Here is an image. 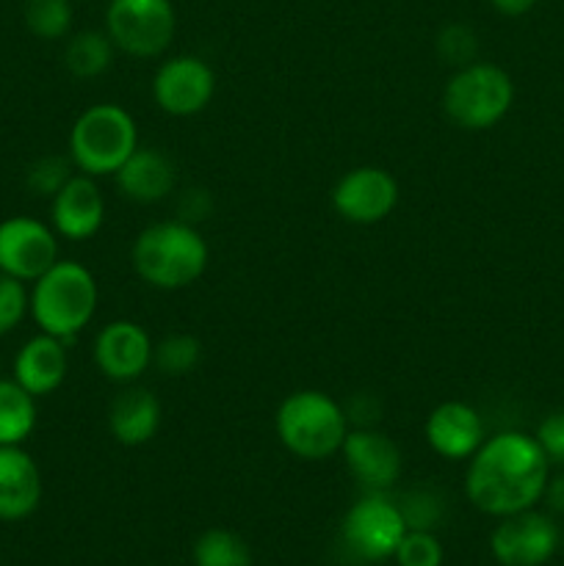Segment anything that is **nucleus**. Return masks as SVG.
Returning a JSON list of instances; mask_svg holds the SVG:
<instances>
[{
  "instance_id": "13",
  "label": "nucleus",
  "mask_w": 564,
  "mask_h": 566,
  "mask_svg": "<svg viewBox=\"0 0 564 566\" xmlns=\"http://www.w3.org/2000/svg\"><path fill=\"white\" fill-rule=\"evenodd\" d=\"M155 343L136 321H111L94 337L92 357L100 374L116 385H133L153 365Z\"/></svg>"
},
{
  "instance_id": "26",
  "label": "nucleus",
  "mask_w": 564,
  "mask_h": 566,
  "mask_svg": "<svg viewBox=\"0 0 564 566\" xmlns=\"http://www.w3.org/2000/svg\"><path fill=\"white\" fill-rule=\"evenodd\" d=\"M407 531H435L442 520V497L431 490H412L398 503Z\"/></svg>"
},
{
  "instance_id": "17",
  "label": "nucleus",
  "mask_w": 564,
  "mask_h": 566,
  "mask_svg": "<svg viewBox=\"0 0 564 566\" xmlns=\"http://www.w3.org/2000/svg\"><path fill=\"white\" fill-rule=\"evenodd\" d=\"M42 503L39 464L20 446H0V520L17 523L31 517Z\"/></svg>"
},
{
  "instance_id": "28",
  "label": "nucleus",
  "mask_w": 564,
  "mask_h": 566,
  "mask_svg": "<svg viewBox=\"0 0 564 566\" xmlns=\"http://www.w3.org/2000/svg\"><path fill=\"white\" fill-rule=\"evenodd\" d=\"M437 53L457 70L464 64H473L476 53H479V36L464 22H451L437 33Z\"/></svg>"
},
{
  "instance_id": "19",
  "label": "nucleus",
  "mask_w": 564,
  "mask_h": 566,
  "mask_svg": "<svg viewBox=\"0 0 564 566\" xmlns=\"http://www.w3.org/2000/svg\"><path fill=\"white\" fill-rule=\"evenodd\" d=\"M66 343L53 335H36L17 352L14 357V381L25 387L33 398L50 396L59 390L70 370L66 359Z\"/></svg>"
},
{
  "instance_id": "8",
  "label": "nucleus",
  "mask_w": 564,
  "mask_h": 566,
  "mask_svg": "<svg viewBox=\"0 0 564 566\" xmlns=\"http://www.w3.org/2000/svg\"><path fill=\"white\" fill-rule=\"evenodd\" d=\"M407 523L396 501L385 492H368L343 517V542L363 562H387L396 556Z\"/></svg>"
},
{
  "instance_id": "20",
  "label": "nucleus",
  "mask_w": 564,
  "mask_h": 566,
  "mask_svg": "<svg viewBox=\"0 0 564 566\" xmlns=\"http://www.w3.org/2000/svg\"><path fill=\"white\" fill-rule=\"evenodd\" d=\"M160 401L155 392L147 387H130L122 390L119 396L111 401L108 409V429L119 446L125 448H142L158 434L160 429Z\"/></svg>"
},
{
  "instance_id": "18",
  "label": "nucleus",
  "mask_w": 564,
  "mask_h": 566,
  "mask_svg": "<svg viewBox=\"0 0 564 566\" xmlns=\"http://www.w3.org/2000/svg\"><path fill=\"white\" fill-rule=\"evenodd\" d=\"M116 188L122 197L138 205L164 202L177 186V169L169 155L160 149L136 147V153L114 171Z\"/></svg>"
},
{
  "instance_id": "14",
  "label": "nucleus",
  "mask_w": 564,
  "mask_h": 566,
  "mask_svg": "<svg viewBox=\"0 0 564 566\" xmlns=\"http://www.w3.org/2000/svg\"><path fill=\"white\" fill-rule=\"evenodd\" d=\"M346 468L368 492H385L401 475V451L396 442L370 426L348 429L341 448Z\"/></svg>"
},
{
  "instance_id": "35",
  "label": "nucleus",
  "mask_w": 564,
  "mask_h": 566,
  "mask_svg": "<svg viewBox=\"0 0 564 566\" xmlns=\"http://www.w3.org/2000/svg\"><path fill=\"white\" fill-rule=\"evenodd\" d=\"M0 379H3V376H0Z\"/></svg>"
},
{
  "instance_id": "1",
  "label": "nucleus",
  "mask_w": 564,
  "mask_h": 566,
  "mask_svg": "<svg viewBox=\"0 0 564 566\" xmlns=\"http://www.w3.org/2000/svg\"><path fill=\"white\" fill-rule=\"evenodd\" d=\"M464 495L479 512L490 517L534 509L547 486V457L534 437L523 431H501L487 437L479 451L468 459Z\"/></svg>"
},
{
  "instance_id": "25",
  "label": "nucleus",
  "mask_w": 564,
  "mask_h": 566,
  "mask_svg": "<svg viewBox=\"0 0 564 566\" xmlns=\"http://www.w3.org/2000/svg\"><path fill=\"white\" fill-rule=\"evenodd\" d=\"M70 0H25V25L39 39H64L72 28Z\"/></svg>"
},
{
  "instance_id": "24",
  "label": "nucleus",
  "mask_w": 564,
  "mask_h": 566,
  "mask_svg": "<svg viewBox=\"0 0 564 566\" xmlns=\"http://www.w3.org/2000/svg\"><path fill=\"white\" fill-rule=\"evenodd\" d=\"M202 359V343L194 335L177 332V335L164 337L153 352V365L164 376H186Z\"/></svg>"
},
{
  "instance_id": "33",
  "label": "nucleus",
  "mask_w": 564,
  "mask_h": 566,
  "mask_svg": "<svg viewBox=\"0 0 564 566\" xmlns=\"http://www.w3.org/2000/svg\"><path fill=\"white\" fill-rule=\"evenodd\" d=\"M536 3H540V0H490L492 9L503 17H523L529 14Z\"/></svg>"
},
{
  "instance_id": "29",
  "label": "nucleus",
  "mask_w": 564,
  "mask_h": 566,
  "mask_svg": "<svg viewBox=\"0 0 564 566\" xmlns=\"http://www.w3.org/2000/svg\"><path fill=\"white\" fill-rule=\"evenodd\" d=\"M393 558L398 566H442V545L435 531H407Z\"/></svg>"
},
{
  "instance_id": "27",
  "label": "nucleus",
  "mask_w": 564,
  "mask_h": 566,
  "mask_svg": "<svg viewBox=\"0 0 564 566\" xmlns=\"http://www.w3.org/2000/svg\"><path fill=\"white\" fill-rule=\"evenodd\" d=\"M72 160L59 158V155H44V158L33 160L28 166L25 182L36 197H50L53 199L55 193L64 188V182L72 177Z\"/></svg>"
},
{
  "instance_id": "22",
  "label": "nucleus",
  "mask_w": 564,
  "mask_h": 566,
  "mask_svg": "<svg viewBox=\"0 0 564 566\" xmlns=\"http://www.w3.org/2000/svg\"><path fill=\"white\" fill-rule=\"evenodd\" d=\"M114 42L105 31H81L66 42L64 66L77 81H92L114 64Z\"/></svg>"
},
{
  "instance_id": "10",
  "label": "nucleus",
  "mask_w": 564,
  "mask_h": 566,
  "mask_svg": "<svg viewBox=\"0 0 564 566\" xmlns=\"http://www.w3.org/2000/svg\"><path fill=\"white\" fill-rule=\"evenodd\" d=\"M562 545L556 523L547 514L525 512L501 517L490 536V551L501 566H542Z\"/></svg>"
},
{
  "instance_id": "2",
  "label": "nucleus",
  "mask_w": 564,
  "mask_h": 566,
  "mask_svg": "<svg viewBox=\"0 0 564 566\" xmlns=\"http://www.w3.org/2000/svg\"><path fill=\"white\" fill-rule=\"evenodd\" d=\"M208 243L188 221H155L144 227L130 249L136 274L158 291H182L208 269Z\"/></svg>"
},
{
  "instance_id": "32",
  "label": "nucleus",
  "mask_w": 564,
  "mask_h": 566,
  "mask_svg": "<svg viewBox=\"0 0 564 566\" xmlns=\"http://www.w3.org/2000/svg\"><path fill=\"white\" fill-rule=\"evenodd\" d=\"M547 501V509L556 514H564V470L558 475H553V479H547V486H545V495H542Z\"/></svg>"
},
{
  "instance_id": "16",
  "label": "nucleus",
  "mask_w": 564,
  "mask_h": 566,
  "mask_svg": "<svg viewBox=\"0 0 564 566\" xmlns=\"http://www.w3.org/2000/svg\"><path fill=\"white\" fill-rule=\"evenodd\" d=\"M426 442L437 457L448 462H462L470 459L481 448L484 437V420L470 403L446 401L435 407L424 426Z\"/></svg>"
},
{
  "instance_id": "11",
  "label": "nucleus",
  "mask_w": 564,
  "mask_h": 566,
  "mask_svg": "<svg viewBox=\"0 0 564 566\" xmlns=\"http://www.w3.org/2000/svg\"><path fill=\"white\" fill-rule=\"evenodd\" d=\"M216 94V72L199 55H171L153 77V97L164 114L194 116L210 105Z\"/></svg>"
},
{
  "instance_id": "9",
  "label": "nucleus",
  "mask_w": 564,
  "mask_h": 566,
  "mask_svg": "<svg viewBox=\"0 0 564 566\" xmlns=\"http://www.w3.org/2000/svg\"><path fill=\"white\" fill-rule=\"evenodd\" d=\"M59 263V235L53 227L31 216L0 221V274L20 282H36Z\"/></svg>"
},
{
  "instance_id": "6",
  "label": "nucleus",
  "mask_w": 564,
  "mask_h": 566,
  "mask_svg": "<svg viewBox=\"0 0 564 566\" xmlns=\"http://www.w3.org/2000/svg\"><path fill=\"white\" fill-rule=\"evenodd\" d=\"M512 103L514 83L509 72L487 61L459 66L442 92V111L462 130H487L498 125Z\"/></svg>"
},
{
  "instance_id": "30",
  "label": "nucleus",
  "mask_w": 564,
  "mask_h": 566,
  "mask_svg": "<svg viewBox=\"0 0 564 566\" xmlns=\"http://www.w3.org/2000/svg\"><path fill=\"white\" fill-rule=\"evenodd\" d=\"M28 298H31V293L25 291V282L0 274V337L22 324V318L28 315Z\"/></svg>"
},
{
  "instance_id": "21",
  "label": "nucleus",
  "mask_w": 564,
  "mask_h": 566,
  "mask_svg": "<svg viewBox=\"0 0 564 566\" xmlns=\"http://www.w3.org/2000/svg\"><path fill=\"white\" fill-rule=\"evenodd\" d=\"M33 429L36 398L14 379H0V446H22Z\"/></svg>"
},
{
  "instance_id": "23",
  "label": "nucleus",
  "mask_w": 564,
  "mask_h": 566,
  "mask_svg": "<svg viewBox=\"0 0 564 566\" xmlns=\"http://www.w3.org/2000/svg\"><path fill=\"white\" fill-rule=\"evenodd\" d=\"M197 566H252L247 542L227 528H210L194 545Z\"/></svg>"
},
{
  "instance_id": "15",
  "label": "nucleus",
  "mask_w": 564,
  "mask_h": 566,
  "mask_svg": "<svg viewBox=\"0 0 564 566\" xmlns=\"http://www.w3.org/2000/svg\"><path fill=\"white\" fill-rule=\"evenodd\" d=\"M50 221L55 235L66 241H88L105 224V199L94 177L72 175L50 199Z\"/></svg>"
},
{
  "instance_id": "31",
  "label": "nucleus",
  "mask_w": 564,
  "mask_h": 566,
  "mask_svg": "<svg viewBox=\"0 0 564 566\" xmlns=\"http://www.w3.org/2000/svg\"><path fill=\"white\" fill-rule=\"evenodd\" d=\"M534 440L547 457V462L564 464V412L547 415L536 429Z\"/></svg>"
},
{
  "instance_id": "7",
  "label": "nucleus",
  "mask_w": 564,
  "mask_h": 566,
  "mask_svg": "<svg viewBox=\"0 0 564 566\" xmlns=\"http://www.w3.org/2000/svg\"><path fill=\"white\" fill-rule=\"evenodd\" d=\"M177 31L171 0H108L105 33L116 50L133 59H158L169 50Z\"/></svg>"
},
{
  "instance_id": "4",
  "label": "nucleus",
  "mask_w": 564,
  "mask_h": 566,
  "mask_svg": "<svg viewBox=\"0 0 564 566\" xmlns=\"http://www.w3.org/2000/svg\"><path fill=\"white\" fill-rule=\"evenodd\" d=\"M274 429L285 451L304 462H321L341 453L348 434V415L321 390H296L280 403Z\"/></svg>"
},
{
  "instance_id": "34",
  "label": "nucleus",
  "mask_w": 564,
  "mask_h": 566,
  "mask_svg": "<svg viewBox=\"0 0 564 566\" xmlns=\"http://www.w3.org/2000/svg\"><path fill=\"white\" fill-rule=\"evenodd\" d=\"M562 553H564V536H562Z\"/></svg>"
},
{
  "instance_id": "5",
  "label": "nucleus",
  "mask_w": 564,
  "mask_h": 566,
  "mask_svg": "<svg viewBox=\"0 0 564 566\" xmlns=\"http://www.w3.org/2000/svg\"><path fill=\"white\" fill-rule=\"evenodd\" d=\"M138 147L136 119L116 103L83 111L70 130V160L88 177L114 175Z\"/></svg>"
},
{
  "instance_id": "12",
  "label": "nucleus",
  "mask_w": 564,
  "mask_h": 566,
  "mask_svg": "<svg viewBox=\"0 0 564 566\" xmlns=\"http://www.w3.org/2000/svg\"><path fill=\"white\" fill-rule=\"evenodd\" d=\"M398 182L382 166H357L332 188V208L352 224H379L396 210Z\"/></svg>"
},
{
  "instance_id": "3",
  "label": "nucleus",
  "mask_w": 564,
  "mask_h": 566,
  "mask_svg": "<svg viewBox=\"0 0 564 566\" xmlns=\"http://www.w3.org/2000/svg\"><path fill=\"white\" fill-rule=\"evenodd\" d=\"M97 280L86 265L59 260L33 282L28 313L44 335L70 343L88 326L97 313Z\"/></svg>"
}]
</instances>
